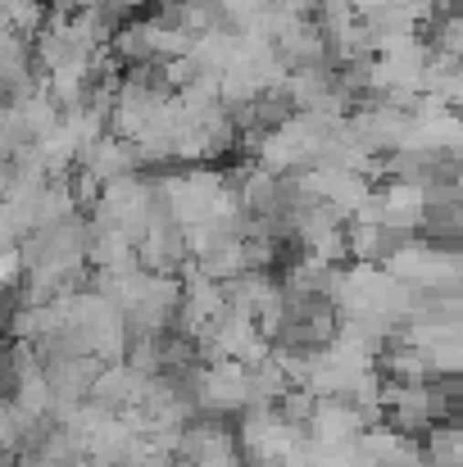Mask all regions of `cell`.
I'll use <instances>...</instances> for the list:
<instances>
[{
	"label": "cell",
	"instance_id": "obj_1",
	"mask_svg": "<svg viewBox=\"0 0 463 467\" xmlns=\"http://www.w3.org/2000/svg\"><path fill=\"white\" fill-rule=\"evenodd\" d=\"M446 273H450L446 259L423 254V250H395V259H391V277H400L405 286H414V282H437V277H446Z\"/></svg>",
	"mask_w": 463,
	"mask_h": 467
}]
</instances>
